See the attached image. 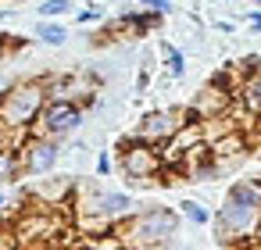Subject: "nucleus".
<instances>
[{
	"label": "nucleus",
	"instance_id": "nucleus-2",
	"mask_svg": "<svg viewBox=\"0 0 261 250\" xmlns=\"http://www.w3.org/2000/svg\"><path fill=\"white\" fill-rule=\"evenodd\" d=\"M125 225L115 229L122 236V246H168L179 229V214L172 207H147V211H133L129 218H122Z\"/></svg>",
	"mask_w": 261,
	"mask_h": 250
},
{
	"label": "nucleus",
	"instance_id": "nucleus-22",
	"mask_svg": "<svg viewBox=\"0 0 261 250\" xmlns=\"http://www.w3.org/2000/svg\"><path fill=\"white\" fill-rule=\"evenodd\" d=\"M4 204H8V197H4V193H0V207H4Z\"/></svg>",
	"mask_w": 261,
	"mask_h": 250
},
{
	"label": "nucleus",
	"instance_id": "nucleus-17",
	"mask_svg": "<svg viewBox=\"0 0 261 250\" xmlns=\"http://www.w3.org/2000/svg\"><path fill=\"white\" fill-rule=\"evenodd\" d=\"M97 175H111V154L108 150H100V157H97Z\"/></svg>",
	"mask_w": 261,
	"mask_h": 250
},
{
	"label": "nucleus",
	"instance_id": "nucleus-19",
	"mask_svg": "<svg viewBox=\"0 0 261 250\" xmlns=\"http://www.w3.org/2000/svg\"><path fill=\"white\" fill-rule=\"evenodd\" d=\"M140 4H150V8H154L158 15H165V11H172V8H168V0H140Z\"/></svg>",
	"mask_w": 261,
	"mask_h": 250
},
{
	"label": "nucleus",
	"instance_id": "nucleus-14",
	"mask_svg": "<svg viewBox=\"0 0 261 250\" xmlns=\"http://www.w3.org/2000/svg\"><path fill=\"white\" fill-rule=\"evenodd\" d=\"M68 11H72V0H43V4H40V15L43 18H61Z\"/></svg>",
	"mask_w": 261,
	"mask_h": 250
},
{
	"label": "nucleus",
	"instance_id": "nucleus-20",
	"mask_svg": "<svg viewBox=\"0 0 261 250\" xmlns=\"http://www.w3.org/2000/svg\"><path fill=\"white\" fill-rule=\"evenodd\" d=\"M247 18H250V25H254V29H261V11H250Z\"/></svg>",
	"mask_w": 261,
	"mask_h": 250
},
{
	"label": "nucleus",
	"instance_id": "nucleus-10",
	"mask_svg": "<svg viewBox=\"0 0 261 250\" xmlns=\"http://www.w3.org/2000/svg\"><path fill=\"white\" fill-rule=\"evenodd\" d=\"M229 104H232V93H225V90H218L215 82H207L197 97H193V104L186 107L190 111V118H215V115H225L229 111Z\"/></svg>",
	"mask_w": 261,
	"mask_h": 250
},
{
	"label": "nucleus",
	"instance_id": "nucleus-1",
	"mask_svg": "<svg viewBox=\"0 0 261 250\" xmlns=\"http://www.w3.org/2000/svg\"><path fill=\"white\" fill-rule=\"evenodd\" d=\"M215 229H218V236L225 243L257 236L261 232V182H254V179L232 182L225 204L215 214Z\"/></svg>",
	"mask_w": 261,
	"mask_h": 250
},
{
	"label": "nucleus",
	"instance_id": "nucleus-21",
	"mask_svg": "<svg viewBox=\"0 0 261 250\" xmlns=\"http://www.w3.org/2000/svg\"><path fill=\"white\" fill-rule=\"evenodd\" d=\"M8 47H11V40H8L4 33H0V58H4V54H8Z\"/></svg>",
	"mask_w": 261,
	"mask_h": 250
},
{
	"label": "nucleus",
	"instance_id": "nucleus-11",
	"mask_svg": "<svg viewBox=\"0 0 261 250\" xmlns=\"http://www.w3.org/2000/svg\"><path fill=\"white\" fill-rule=\"evenodd\" d=\"M236 97L243 100V107H247L250 115H261V68H257V72H250V75L240 82Z\"/></svg>",
	"mask_w": 261,
	"mask_h": 250
},
{
	"label": "nucleus",
	"instance_id": "nucleus-8",
	"mask_svg": "<svg viewBox=\"0 0 261 250\" xmlns=\"http://www.w3.org/2000/svg\"><path fill=\"white\" fill-rule=\"evenodd\" d=\"M190 118V111H179V107H165V111H150L143 115V122L136 125V140H147V143H165L182 122Z\"/></svg>",
	"mask_w": 261,
	"mask_h": 250
},
{
	"label": "nucleus",
	"instance_id": "nucleus-15",
	"mask_svg": "<svg viewBox=\"0 0 261 250\" xmlns=\"http://www.w3.org/2000/svg\"><path fill=\"white\" fill-rule=\"evenodd\" d=\"M165 54H168V72H172L175 79H182V75H186V58H182L175 47H165Z\"/></svg>",
	"mask_w": 261,
	"mask_h": 250
},
{
	"label": "nucleus",
	"instance_id": "nucleus-3",
	"mask_svg": "<svg viewBox=\"0 0 261 250\" xmlns=\"http://www.w3.org/2000/svg\"><path fill=\"white\" fill-rule=\"evenodd\" d=\"M43 104H47L43 79L18 82L8 93H0V125L4 129H33V122H36Z\"/></svg>",
	"mask_w": 261,
	"mask_h": 250
},
{
	"label": "nucleus",
	"instance_id": "nucleus-4",
	"mask_svg": "<svg viewBox=\"0 0 261 250\" xmlns=\"http://www.w3.org/2000/svg\"><path fill=\"white\" fill-rule=\"evenodd\" d=\"M15 229V239L18 246H54L58 236L65 232V218H61V207H25L18 214V221L11 225Z\"/></svg>",
	"mask_w": 261,
	"mask_h": 250
},
{
	"label": "nucleus",
	"instance_id": "nucleus-6",
	"mask_svg": "<svg viewBox=\"0 0 261 250\" xmlns=\"http://www.w3.org/2000/svg\"><path fill=\"white\" fill-rule=\"evenodd\" d=\"M122 172H125V179H133V182H150L154 175L165 172V161H161V154H158L154 143L133 136V140L122 147Z\"/></svg>",
	"mask_w": 261,
	"mask_h": 250
},
{
	"label": "nucleus",
	"instance_id": "nucleus-16",
	"mask_svg": "<svg viewBox=\"0 0 261 250\" xmlns=\"http://www.w3.org/2000/svg\"><path fill=\"white\" fill-rule=\"evenodd\" d=\"M18 239H15V229L11 225H0V250H15Z\"/></svg>",
	"mask_w": 261,
	"mask_h": 250
},
{
	"label": "nucleus",
	"instance_id": "nucleus-18",
	"mask_svg": "<svg viewBox=\"0 0 261 250\" xmlns=\"http://www.w3.org/2000/svg\"><path fill=\"white\" fill-rule=\"evenodd\" d=\"M100 18V8H86V11H79V22L83 25H90V22H97Z\"/></svg>",
	"mask_w": 261,
	"mask_h": 250
},
{
	"label": "nucleus",
	"instance_id": "nucleus-9",
	"mask_svg": "<svg viewBox=\"0 0 261 250\" xmlns=\"http://www.w3.org/2000/svg\"><path fill=\"white\" fill-rule=\"evenodd\" d=\"M75 197V182L72 179H43L29 189V204H40V207H68V200Z\"/></svg>",
	"mask_w": 261,
	"mask_h": 250
},
{
	"label": "nucleus",
	"instance_id": "nucleus-5",
	"mask_svg": "<svg viewBox=\"0 0 261 250\" xmlns=\"http://www.w3.org/2000/svg\"><path fill=\"white\" fill-rule=\"evenodd\" d=\"M79 125H83V107H79V104H72V100H47V104L40 107V115H36V122H33L29 132L61 140V136H68V132H75Z\"/></svg>",
	"mask_w": 261,
	"mask_h": 250
},
{
	"label": "nucleus",
	"instance_id": "nucleus-13",
	"mask_svg": "<svg viewBox=\"0 0 261 250\" xmlns=\"http://www.w3.org/2000/svg\"><path fill=\"white\" fill-rule=\"evenodd\" d=\"M179 211H182L193 225H207V221H211V211H207L204 204H197V200H182V204H179Z\"/></svg>",
	"mask_w": 261,
	"mask_h": 250
},
{
	"label": "nucleus",
	"instance_id": "nucleus-12",
	"mask_svg": "<svg viewBox=\"0 0 261 250\" xmlns=\"http://www.w3.org/2000/svg\"><path fill=\"white\" fill-rule=\"evenodd\" d=\"M36 36L47 43V47H61L65 40H68V33H65V25H54V22H43L40 29H36Z\"/></svg>",
	"mask_w": 261,
	"mask_h": 250
},
{
	"label": "nucleus",
	"instance_id": "nucleus-7",
	"mask_svg": "<svg viewBox=\"0 0 261 250\" xmlns=\"http://www.w3.org/2000/svg\"><path fill=\"white\" fill-rule=\"evenodd\" d=\"M58 157H61V150H58V140H50V136L29 132V140L18 147V164L25 175H47L58 164Z\"/></svg>",
	"mask_w": 261,
	"mask_h": 250
}]
</instances>
